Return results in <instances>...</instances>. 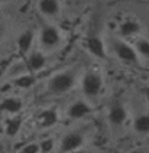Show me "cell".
<instances>
[{
  "mask_svg": "<svg viewBox=\"0 0 149 153\" xmlns=\"http://www.w3.org/2000/svg\"><path fill=\"white\" fill-rule=\"evenodd\" d=\"M75 85V74L71 71H61L49 79L48 90L52 94H65Z\"/></svg>",
  "mask_w": 149,
  "mask_h": 153,
  "instance_id": "cell-1",
  "label": "cell"
},
{
  "mask_svg": "<svg viewBox=\"0 0 149 153\" xmlns=\"http://www.w3.org/2000/svg\"><path fill=\"white\" fill-rule=\"evenodd\" d=\"M81 88L86 97L94 98L103 90V78L97 72H87L81 81Z\"/></svg>",
  "mask_w": 149,
  "mask_h": 153,
  "instance_id": "cell-2",
  "label": "cell"
},
{
  "mask_svg": "<svg viewBox=\"0 0 149 153\" xmlns=\"http://www.w3.org/2000/svg\"><path fill=\"white\" fill-rule=\"evenodd\" d=\"M83 143H84V134L81 131L78 130L70 131L62 137L61 143H60V150L61 153H72L81 149Z\"/></svg>",
  "mask_w": 149,
  "mask_h": 153,
  "instance_id": "cell-3",
  "label": "cell"
},
{
  "mask_svg": "<svg viewBox=\"0 0 149 153\" xmlns=\"http://www.w3.org/2000/svg\"><path fill=\"white\" fill-rule=\"evenodd\" d=\"M41 45L46 49H52L58 43L61 42V33L58 30V27L54 25H45L41 29V36H39Z\"/></svg>",
  "mask_w": 149,
  "mask_h": 153,
  "instance_id": "cell-4",
  "label": "cell"
},
{
  "mask_svg": "<svg viewBox=\"0 0 149 153\" xmlns=\"http://www.w3.org/2000/svg\"><path fill=\"white\" fill-rule=\"evenodd\" d=\"M114 53L119 59L126 64H138V52L129 43L117 41L114 43Z\"/></svg>",
  "mask_w": 149,
  "mask_h": 153,
  "instance_id": "cell-5",
  "label": "cell"
},
{
  "mask_svg": "<svg viewBox=\"0 0 149 153\" xmlns=\"http://www.w3.org/2000/svg\"><path fill=\"white\" fill-rule=\"evenodd\" d=\"M90 113H91V105L87 101H84V100H77V101L71 102L68 110H67L68 117L72 120L84 119Z\"/></svg>",
  "mask_w": 149,
  "mask_h": 153,
  "instance_id": "cell-6",
  "label": "cell"
},
{
  "mask_svg": "<svg viewBox=\"0 0 149 153\" xmlns=\"http://www.w3.org/2000/svg\"><path fill=\"white\" fill-rule=\"evenodd\" d=\"M127 119V110L126 107L122 105L120 102H116L110 107L109 110V121L113 124V126H120L123 124Z\"/></svg>",
  "mask_w": 149,
  "mask_h": 153,
  "instance_id": "cell-7",
  "label": "cell"
},
{
  "mask_svg": "<svg viewBox=\"0 0 149 153\" xmlns=\"http://www.w3.org/2000/svg\"><path fill=\"white\" fill-rule=\"evenodd\" d=\"M86 45H87V49L96 58L98 59H106V48H104V43H103V39L98 38V36H90L87 41H86Z\"/></svg>",
  "mask_w": 149,
  "mask_h": 153,
  "instance_id": "cell-8",
  "label": "cell"
},
{
  "mask_svg": "<svg viewBox=\"0 0 149 153\" xmlns=\"http://www.w3.org/2000/svg\"><path fill=\"white\" fill-rule=\"evenodd\" d=\"M26 65L31 72H39V71H42L46 67V56L39 51L31 52L29 56H28Z\"/></svg>",
  "mask_w": 149,
  "mask_h": 153,
  "instance_id": "cell-9",
  "label": "cell"
},
{
  "mask_svg": "<svg viewBox=\"0 0 149 153\" xmlns=\"http://www.w3.org/2000/svg\"><path fill=\"white\" fill-rule=\"evenodd\" d=\"M38 9L45 16L55 17L60 13V1L58 0H39Z\"/></svg>",
  "mask_w": 149,
  "mask_h": 153,
  "instance_id": "cell-10",
  "label": "cell"
},
{
  "mask_svg": "<svg viewBox=\"0 0 149 153\" xmlns=\"http://www.w3.org/2000/svg\"><path fill=\"white\" fill-rule=\"evenodd\" d=\"M22 107H23L22 100L16 98V97H7L0 102V111L9 113V114H18L22 110Z\"/></svg>",
  "mask_w": 149,
  "mask_h": 153,
  "instance_id": "cell-11",
  "label": "cell"
},
{
  "mask_svg": "<svg viewBox=\"0 0 149 153\" xmlns=\"http://www.w3.org/2000/svg\"><path fill=\"white\" fill-rule=\"evenodd\" d=\"M139 30H140L139 22H136L133 19H127V20L122 22L120 26H119V33L122 35V36H126V38L136 35Z\"/></svg>",
  "mask_w": 149,
  "mask_h": 153,
  "instance_id": "cell-12",
  "label": "cell"
},
{
  "mask_svg": "<svg viewBox=\"0 0 149 153\" xmlns=\"http://www.w3.org/2000/svg\"><path fill=\"white\" fill-rule=\"evenodd\" d=\"M34 43V32L26 30L18 38V48L20 53H29Z\"/></svg>",
  "mask_w": 149,
  "mask_h": 153,
  "instance_id": "cell-13",
  "label": "cell"
},
{
  "mask_svg": "<svg viewBox=\"0 0 149 153\" xmlns=\"http://www.w3.org/2000/svg\"><path fill=\"white\" fill-rule=\"evenodd\" d=\"M133 128L139 134H149V114H140L133 121Z\"/></svg>",
  "mask_w": 149,
  "mask_h": 153,
  "instance_id": "cell-14",
  "label": "cell"
},
{
  "mask_svg": "<svg viewBox=\"0 0 149 153\" xmlns=\"http://www.w3.org/2000/svg\"><path fill=\"white\" fill-rule=\"evenodd\" d=\"M58 121V113L54 108H49V110H45L42 114H41V126L45 128L52 127L54 124H57Z\"/></svg>",
  "mask_w": 149,
  "mask_h": 153,
  "instance_id": "cell-15",
  "label": "cell"
},
{
  "mask_svg": "<svg viewBox=\"0 0 149 153\" xmlns=\"http://www.w3.org/2000/svg\"><path fill=\"white\" fill-rule=\"evenodd\" d=\"M22 127V119L20 117H13V119L7 120L6 123V134L10 137L16 136L19 133V130Z\"/></svg>",
  "mask_w": 149,
  "mask_h": 153,
  "instance_id": "cell-16",
  "label": "cell"
},
{
  "mask_svg": "<svg viewBox=\"0 0 149 153\" xmlns=\"http://www.w3.org/2000/svg\"><path fill=\"white\" fill-rule=\"evenodd\" d=\"M136 52L138 55H142L143 58H149V41L148 39H138L136 41Z\"/></svg>",
  "mask_w": 149,
  "mask_h": 153,
  "instance_id": "cell-17",
  "label": "cell"
},
{
  "mask_svg": "<svg viewBox=\"0 0 149 153\" xmlns=\"http://www.w3.org/2000/svg\"><path fill=\"white\" fill-rule=\"evenodd\" d=\"M35 82V79H34V76L31 75H19L16 79H15V84L18 85L19 88H31L32 85Z\"/></svg>",
  "mask_w": 149,
  "mask_h": 153,
  "instance_id": "cell-18",
  "label": "cell"
},
{
  "mask_svg": "<svg viewBox=\"0 0 149 153\" xmlns=\"http://www.w3.org/2000/svg\"><path fill=\"white\" fill-rule=\"evenodd\" d=\"M54 149H55L54 139H44V140L39 143V150H41V153H51Z\"/></svg>",
  "mask_w": 149,
  "mask_h": 153,
  "instance_id": "cell-19",
  "label": "cell"
},
{
  "mask_svg": "<svg viewBox=\"0 0 149 153\" xmlns=\"http://www.w3.org/2000/svg\"><path fill=\"white\" fill-rule=\"evenodd\" d=\"M19 153H41V150H39V143H35V142L28 143V145H25L20 149Z\"/></svg>",
  "mask_w": 149,
  "mask_h": 153,
  "instance_id": "cell-20",
  "label": "cell"
},
{
  "mask_svg": "<svg viewBox=\"0 0 149 153\" xmlns=\"http://www.w3.org/2000/svg\"><path fill=\"white\" fill-rule=\"evenodd\" d=\"M143 93H145V97H146V100L149 101V87H146V88L143 90Z\"/></svg>",
  "mask_w": 149,
  "mask_h": 153,
  "instance_id": "cell-21",
  "label": "cell"
},
{
  "mask_svg": "<svg viewBox=\"0 0 149 153\" xmlns=\"http://www.w3.org/2000/svg\"><path fill=\"white\" fill-rule=\"evenodd\" d=\"M3 32H4V27H3V25L0 23V38H1V35H3Z\"/></svg>",
  "mask_w": 149,
  "mask_h": 153,
  "instance_id": "cell-22",
  "label": "cell"
},
{
  "mask_svg": "<svg viewBox=\"0 0 149 153\" xmlns=\"http://www.w3.org/2000/svg\"><path fill=\"white\" fill-rule=\"evenodd\" d=\"M72 153H87V152H84V150H81V149H78V150H75V152H72Z\"/></svg>",
  "mask_w": 149,
  "mask_h": 153,
  "instance_id": "cell-23",
  "label": "cell"
},
{
  "mask_svg": "<svg viewBox=\"0 0 149 153\" xmlns=\"http://www.w3.org/2000/svg\"><path fill=\"white\" fill-rule=\"evenodd\" d=\"M1 75H3V69L0 68V76H1Z\"/></svg>",
  "mask_w": 149,
  "mask_h": 153,
  "instance_id": "cell-24",
  "label": "cell"
}]
</instances>
